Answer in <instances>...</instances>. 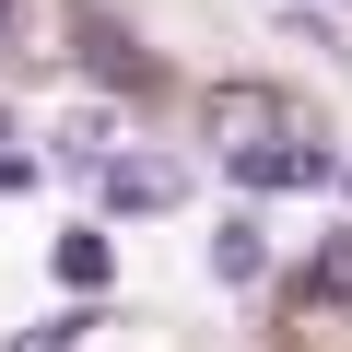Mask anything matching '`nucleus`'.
Segmentation results:
<instances>
[{
	"mask_svg": "<svg viewBox=\"0 0 352 352\" xmlns=\"http://www.w3.org/2000/svg\"><path fill=\"white\" fill-rule=\"evenodd\" d=\"M200 129H212V141H223V153L247 164V153L294 141V106H282L270 82H212V94H200Z\"/></svg>",
	"mask_w": 352,
	"mask_h": 352,
	"instance_id": "obj_1",
	"label": "nucleus"
},
{
	"mask_svg": "<svg viewBox=\"0 0 352 352\" xmlns=\"http://www.w3.org/2000/svg\"><path fill=\"white\" fill-rule=\"evenodd\" d=\"M94 188H106V212H176V200H188V164L118 153V164H94Z\"/></svg>",
	"mask_w": 352,
	"mask_h": 352,
	"instance_id": "obj_2",
	"label": "nucleus"
},
{
	"mask_svg": "<svg viewBox=\"0 0 352 352\" xmlns=\"http://www.w3.org/2000/svg\"><path fill=\"white\" fill-rule=\"evenodd\" d=\"M235 176H247V188H258V200H282V188H329V176H340V153L294 129V141H270V153H247Z\"/></svg>",
	"mask_w": 352,
	"mask_h": 352,
	"instance_id": "obj_3",
	"label": "nucleus"
},
{
	"mask_svg": "<svg viewBox=\"0 0 352 352\" xmlns=\"http://www.w3.org/2000/svg\"><path fill=\"white\" fill-rule=\"evenodd\" d=\"M47 141H59V164H82V176H94V164H118V118H106V106H71Z\"/></svg>",
	"mask_w": 352,
	"mask_h": 352,
	"instance_id": "obj_4",
	"label": "nucleus"
},
{
	"mask_svg": "<svg viewBox=\"0 0 352 352\" xmlns=\"http://www.w3.org/2000/svg\"><path fill=\"white\" fill-rule=\"evenodd\" d=\"M258 270H270V235H258V223H247V212H235V223H223V235H212V282H223V294H247V282H258Z\"/></svg>",
	"mask_w": 352,
	"mask_h": 352,
	"instance_id": "obj_5",
	"label": "nucleus"
},
{
	"mask_svg": "<svg viewBox=\"0 0 352 352\" xmlns=\"http://www.w3.org/2000/svg\"><path fill=\"white\" fill-rule=\"evenodd\" d=\"M106 270H118L106 235H59V282H71V294H106Z\"/></svg>",
	"mask_w": 352,
	"mask_h": 352,
	"instance_id": "obj_6",
	"label": "nucleus"
},
{
	"mask_svg": "<svg viewBox=\"0 0 352 352\" xmlns=\"http://www.w3.org/2000/svg\"><path fill=\"white\" fill-rule=\"evenodd\" d=\"M305 294H317V305H352V235L317 247V282H305Z\"/></svg>",
	"mask_w": 352,
	"mask_h": 352,
	"instance_id": "obj_7",
	"label": "nucleus"
},
{
	"mask_svg": "<svg viewBox=\"0 0 352 352\" xmlns=\"http://www.w3.org/2000/svg\"><path fill=\"white\" fill-rule=\"evenodd\" d=\"M0 188H36V141H24L12 106H0Z\"/></svg>",
	"mask_w": 352,
	"mask_h": 352,
	"instance_id": "obj_8",
	"label": "nucleus"
},
{
	"mask_svg": "<svg viewBox=\"0 0 352 352\" xmlns=\"http://www.w3.org/2000/svg\"><path fill=\"white\" fill-rule=\"evenodd\" d=\"M71 340H82V317H36V329H12L0 352H71Z\"/></svg>",
	"mask_w": 352,
	"mask_h": 352,
	"instance_id": "obj_9",
	"label": "nucleus"
},
{
	"mask_svg": "<svg viewBox=\"0 0 352 352\" xmlns=\"http://www.w3.org/2000/svg\"><path fill=\"white\" fill-rule=\"evenodd\" d=\"M0 12H12V0H0Z\"/></svg>",
	"mask_w": 352,
	"mask_h": 352,
	"instance_id": "obj_10",
	"label": "nucleus"
}]
</instances>
